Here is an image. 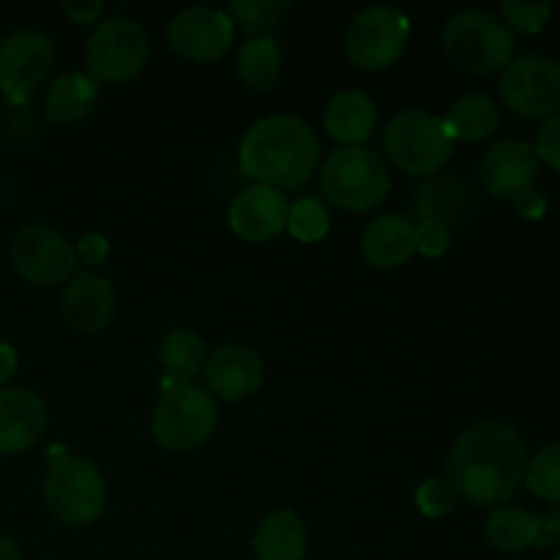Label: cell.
<instances>
[{"mask_svg":"<svg viewBox=\"0 0 560 560\" xmlns=\"http://www.w3.org/2000/svg\"><path fill=\"white\" fill-rule=\"evenodd\" d=\"M528 446L514 427L479 421L454 441L446 457V481L474 506H506L525 485Z\"/></svg>","mask_w":560,"mask_h":560,"instance_id":"cell-1","label":"cell"},{"mask_svg":"<svg viewBox=\"0 0 560 560\" xmlns=\"http://www.w3.org/2000/svg\"><path fill=\"white\" fill-rule=\"evenodd\" d=\"M241 173L260 186L293 191L310 184L320 164V140L304 118L266 115L244 131L238 145Z\"/></svg>","mask_w":560,"mask_h":560,"instance_id":"cell-2","label":"cell"},{"mask_svg":"<svg viewBox=\"0 0 560 560\" xmlns=\"http://www.w3.org/2000/svg\"><path fill=\"white\" fill-rule=\"evenodd\" d=\"M107 481L96 463L60 452L49 457L44 479V503L66 528H88L107 509Z\"/></svg>","mask_w":560,"mask_h":560,"instance_id":"cell-3","label":"cell"},{"mask_svg":"<svg viewBox=\"0 0 560 560\" xmlns=\"http://www.w3.org/2000/svg\"><path fill=\"white\" fill-rule=\"evenodd\" d=\"M443 49L463 71L495 74L514 60L517 36L492 11L463 9L443 25Z\"/></svg>","mask_w":560,"mask_h":560,"instance_id":"cell-4","label":"cell"},{"mask_svg":"<svg viewBox=\"0 0 560 560\" xmlns=\"http://www.w3.org/2000/svg\"><path fill=\"white\" fill-rule=\"evenodd\" d=\"M320 189L326 200L342 211L364 213L383 206L392 191V175L386 162L370 148H337L323 162Z\"/></svg>","mask_w":560,"mask_h":560,"instance_id":"cell-5","label":"cell"},{"mask_svg":"<svg viewBox=\"0 0 560 560\" xmlns=\"http://www.w3.org/2000/svg\"><path fill=\"white\" fill-rule=\"evenodd\" d=\"M217 424V397L197 383H178L153 408L151 435L167 452H191L213 435Z\"/></svg>","mask_w":560,"mask_h":560,"instance_id":"cell-6","label":"cell"},{"mask_svg":"<svg viewBox=\"0 0 560 560\" xmlns=\"http://www.w3.org/2000/svg\"><path fill=\"white\" fill-rule=\"evenodd\" d=\"M383 148L402 173L432 178L452 156L454 140L438 115L427 109H402L388 120Z\"/></svg>","mask_w":560,"mask_h":560,"instance_id":"cell-7","label":"cell"},{"mask_svg":"<svg viewBox=\"0 0 560 560\" xmlns=\"http://www.w3.org/2000/svg\"><path fill=\"white\" fill-rule=\"evenodd\" d=\"M151 58V38L135 16H109L98 22L85 44L88 74L96 82H131Z\"/></svg>","mask_w":560,"mask_h":560,"instance_id":"cell-8","label":"cell"},{"mask_svg":"<svg viewBox=\"0 0 560 560\" xmlns=\"http://www.w3.org/2000/svg\"><path fill=\"white\" fill-rule=\"evenodd\" d=\"M410 38V16L392 5H366L345 31V52L361 71H386L405 55Z\"/></svg>","mask_w":560,"mask_h":560,"instance_id":"cell-9","label":"cell"},{"mask_svg":"<svg viewBox=\"0 0 560 560\" xmlns=\"http://www.w3.org/2000/svg\"><path fill=\"white\" fill-rule=\"evenodd\" d=\"M55 66V44L47 33L20 27L0 38V93L9 104L31 102Z\"/></svg>","mask_w":560,"mask_h":560,"instance_id":"cell-10","label":"cell"},{"mask_svg":"<svg viewBox=\"0 0 560 560\" xmlns=\"http://www.w3.org/2000/svg\"><path fill=\"white\" fill-rule=\"evenodd\" d=\"M503 104L523 118L560 115V63L547 55H514L498 82Z\"/></svg>","mask_w":560,"mask_h":560,"instance_id":"cell-11","label":"cell"},{"mask_svg":"<svg viewBox=\"0 0 560 560\" xmlns=\"http://www.w3.org/2000/svg\"><path fill=\"white\" fill-rule=\"evenodd\" d=\"M11 266L36 288H58L77 268L74 244L49 224H27L11 241Z\"/></svg>","mask_w":560,"mask_h":560,"instance_id":"cell-12","label":"cell"},{"mask_svg":"<svg viewBox=\"0 0 560 560\" xmlns=\"http://www.w3.org/2000/svg\"><path fill=\"white\" fill-rule=\"evenodd\" d=\"M235 25L224 9L189 5L180 9L167 25V44L178 58L191 63H213L233 47Z\"/></svg>","mask_w":560,"mask_h":560,"instance_id":"cell-13","label":"cell"},{"mask_svg":"<svg viewBox=\"0 0 560 560\" xmlns=\"http://www.w3.org/2000/svg\"><path fill=\"white\" fill-rule=\"evenodd\" d=\"M290 202L271 186H246L228 208V228L246 244H266L288 228Z\"/></svg>","mask_w":560,"mask_h":560,"instance_id":"cell-14","label":"cell"},{"mask_svg":"<svg viewBox=\"0 0 560 560\" xmlns=\"http://www.w3.org/2000/svg\"><path fill=\"white\" fill-rule=\"evenodd\" d=\"M539 156L525 140H501L479 162V180L495 200H512L523 189L534 186L539 175Z\"/></svg>","mask_w":560,"mask_h":560,"instance_id":"cell-15","label":"cell"},{"mask_svg":"<svg viewBox=\"0 0 560 560\" xmlns=\"http://www.w3.org/2000/svg\"><path fill=\"white\" fill-rule=\"evenodd\" d=\"M202 375H206L208 392L213 397L241 402L260 392L262 381H266V364L257 350L246 348V345H222L208 355Z\"/></svg>","mask_w":560,"mask_h":560,"instance_id":"cell-16","label":"cell"},{"mask_svg":"<svg viewBox=\"0 0 560 560\" xmlns=\"http://www.w3.org/2000/svg\"><path fill=\"white\" fill-rule=\"evenodd\" d=\"M47 405L31 388H0V454L16 457L47 432Z\"/></svg>","mask_w":560,"mask_h":560,"instance_id":"cell-17","label":"cell"},{"mask_svg":"<svg viewBox=\"0 0 560 560\" xmlns=\"http://www.w3.org/2000/svg\"><path fill=\"white\" fill-rule=\"evenodd\" d=\"M60 312L69 328L77 334H102L115 315V290L107 277L96 271H82L71 277L66 284L63 299H60Z\"/></svg>","mask_w":560,"mask_h":560,"instance_id":"cell-18","label":"cell"},{"mask_svg":"<svg viewBox=\"0 0 560 560\" xmlns=\"http://www.w3.org/2000/svg\"><path fill=\"white\" fill-rule=\"evenodd\" d=\"M361 252L375 268H399L416 255V222L405 213H383L366 224Z\"/></svg>","mask_w":560,"mask_h":560,"instance_id":"cell-19","label":"cell"},{"mask_svg":"<svg viewBox=\"0 0 560 560\" xmlns=\"http://www.w3.org/2000/svg\"><path fill=\"white\" fill-rule=\"evenodd\" d=\"M377 107L370 93L364 91H342L328 102L323 113V129L328 137L342 142L345 148H355L375 131Z\"/></svg>","mask_w":560,"mask_h":560,"instance_id":"cell-20","label":"cell"},{"mask_svg":"<svg viewBox=\"0 0 560 560\" xmlns=\"http://www.w3.org/2000/svg\"><path fill=\"white\" fill-rule=\"evenodd\" d=\"M470 211H474V197H470L468 186L457 178L432 175L419 186L413 197V217L419 222L435 219V222L454 228V224L468 222Z\"/></svg>","mask_w":560,"mask_h":560,"instance_id":"cell-21","label":"cell"},{"mask_svg":"<svg viewBox=\"0 0 560 560\" xmlns=\"http://www.w3.org/2000/svg\"><path fill=\"white\" fill-rule=\"evenodd\" d=\"M306 545H310L306 525L293 509L268 512L252 539L257 560H304Z\"/></svg>","mask_w":560,"mask_h":560,"instance_id":"cell-22","label":"cell"},{"mask_svg":"<svg viewBox=\"0 0 560 560\" xmlns=\"http://www.w3.org/2000/svg\"><path fill=\"white\" fill-rule=\"evenodd\" d=\"M98 98V82L82 71L60 74L44 96V118L55 126H74L93 113Z\"/></svg>","mask_w":560,"mask_h":560,"instance_id":"cell-23","label":"cell"},{"mask_svg":"<svg viewBox=\"0 0 560 560\" xmlns=\"http://www.w3.org/2000/svg\"><path fill=\"white\" fill-rule=\"evenodd\" d=\"M539 514L523 506H512V503L492 509L485 523V539L490 541V547H495L498 552H512V556L539 547Z\"/></svg>","mask_w":560,"mask_h":560,"instance_id":"cell-24","label":"cell"},{"mask_svg":"<svg viewBox=\"0 0 560 560\" xmlns=\"http://www.w3.org/2000/svg\"><path fill=\"white\" fill-rule=\"evenodd\" d=\"M443 124L452 140L481 142L495 135L501 126V113H498V104L485 93H465L448 107Z\"/></svg>","mask_w":560,"mask_h":560,"instance_id":"cell-25","label":"cell"},{"mask_svg":"<svg viewBox=\"0 0 560 560\" xmlns=\"http://www.w3.org/2000/svg\"><path fill=\"white\" fill-rule=\"evenodd\" d=\"M235 74L252 91H271L282 77V49H279L277 38H246L235 55Z\"/></svg>","mask_w":560,"mask_h":560,"instance_id":"cell-26","label":"cell"},{"mask_svg":"<svg viewBox=\"0 0 560 560\" xmlns=\"http://www.w3.org/2000/svg\"><path fill=\"white\" fill-rule=\"evenodd\" d=\"M159 361H162V370L167 372L170 386L191 383L195 375L206 370L208 348L200 334H195L191 328H173L170 334H164L162 345H159Z\"/></svg>","mask_w":560,"mask_h":560,"instance_id":"cell-27","label":"cell"},{"mask_svg":"<svg viewBox=\"0 0 560 560\" xmlns=\"http://www.w3.org/2000/svg\"><path fill=\"white\" fill-rule=\"evenodd\" d=\"M290 9H293L290 0H230L224 14L249 36H271Z\"/></svg>","mask_w":560,"mask_h":560,"instance_id":"cell-28","label":"cell"},{"mask_svg":"<svg viewBox=\"0 0 560 560\" xmlns=\"http://www.w3.org/2000/svg\"><path fill=\"white\" fill-rule=\"evenodd\" d=\"M525 487L539 501L560 503V441L545 443L525 468Z\"/></svg>","mask_w":560,"mask_h":560,"instance_id":"cell-29","label":"cell"},{"mask_svg":"<svg viewBox=\"0 0 560 560\" xmlns=\"http://www.w3.org/2000/svg\"><path fill=\"white\" fill-rule=\"evenodd\" d=\"M288 230L295 241H301V244H317V241L326 238L328 230H331L328 208L323 206V200H317V197H301L299 202L290 206Z\"/></svg>","mask_w":560,"mask_h":560,"instance_id":"cell-30","label":"cell"},{"mask_svg":"<svg viewBox=\"0 0 560 560\" xmlns=\"http://www.w3.org/2000/svg\"><path fill=\"white\" fill-rule=\"evenodd\" d=\"M552 16V3L550 0H541V3H523V0H509L501 5V20L506 22L509 31L514 36H536V33L545 31V25Z\"/></svg>","mask_w":560,"mask_h":560,"instance_id":"cell-31","label":"cell"},{"mask_svg":"<svg viewBox=\"0 0 560 560\" xmlns=\"http://www.w3.org/2000/svg\"><path fill=\"white\" fill-rule=\"evenodd\" d=\"M416 506L424 517H443L457 506V492L446 481V476H430L416 490Z\"/></svg>","mask_w":560,"mask_h":560,"instance_id":"cell-32","label":"cell"},{"mask_svg":"<svg viewBox=\"0 0 560 560\" xmlns=\"http://www.w3.org/2000/svg\"><path fill=\"white\" fill-rule=\"evenodd\" d=\"M452 246V228L435 219H427V222H416V252L427 260H438L443 257Z\"/></svg>","mask_w":560,"mask_h":560,"instance_id":"cell-33","label":"cell"},{"mask_svg":"<svg viewBox=\"0 0 560 560\" xmlns=\"http://www.w3.org/2000/svg\"><path fill=\"white\" fill-rule=\"evenodd\" d=\"M534 151L539 156V162H545L547 167L560 173V115L545 120V126L536 135Z\"/></svg>","mask_w":560,"mask_h":560,"instance_id":"cell-34","label":"cell"},{"mask_svg":"<svg viewBox=\"0 0 560 560\" xmlns=\"http://www.w3.org/2000/svg\"><path fill=\"white\" fill-rule=\"evenodd\" d=\"M60 11L74 25H93V22L98 25V16L104 14V0H69L60 5Z\"/></svg>","mask_w":560,"mask_h":560,"instance_id":"cell-35","label":"cell"},{"mask_svg":"<svg viewBox=\"0 0 560 560\" xmlns=\"http://www.w3.org/2000/svg\"><path fill=\"white\" fill-rule=\"evenodd\" d=\"M74 252H77V260H82L85 266H98V262L107 260L109 244L104 235L88 233V235H82L80 244L74 246Z\"/></svg>","mask_w":560,"mask_h":560,"instance_id":"cell-36","label":"cell"},{"mask_svg":"<svg viewBox=\"0 0 560 560\" xmlns=\"http://www.w3.org/2000/svg\"><path fill=\"white\" fill-rule=\"evenodd\" d=\"M512 202H514V208H517L520 217L528 219V222H536V219L545 217V211H547L545 195H541L539 189H534V186H528V189H523L520 195H514Z\"/></svg>","mask_w":560,"mask_h":560,"instance_id":"cell-37","label":"cell"},{"mask_svg":"<svg viewBox=\"0 0 560 560\" xmlns=\"http://www.w3.org/2000/svg\"><path fill=\"white\" fill-rule=\"evenodd\" d=\"M539 550H556V552H560V503H552L550 512H547L545 517H541Z\"/></svg>","mask_w":560,"mask_h":560,"instance_id":"cell-38","label":"cell"},{"mask_svg":"<svg viewBox=\"0 0 560 560\" xmlns=\"http://www.w3.org/2000/svg\"><path fill=\"white\" fill-rule=\"evenodd\" d=\"M16 366H20V359H16L14 345H9L0 339V388H3L5 383L16 375Z\"/></svg>","mask_w":560,"mask_h":560,"instance_id":"cell-39","label":"cell"},{"mask_svg":"<svg viewBox=\"0 0 560 560\" xmlns=\"http://www.w3.org/2000/svg\"><path fill=\"white\" fill-rule=\"evenodd\" d=\"M0 560H22L20 545L5 534H0Z\"/></svg>","mask_w":560,"mask_h":560,"instance_id":"cell-40","label":"cell"},{"mask_svg":"<svg viewBox=\"0 0 560 560\" xmlns=\"http://www.w3.org/2000/svg\"><path fill=\"white\" fill-rule=\"evenodd\" d=\"M550 560H560V552H556V556H552Z\"/></svg>","mask_w":560,"mask_h":560,"instance_id":"cell-41","label":"cell"},{"mask_svg":"<svg viewBox=\"0 0 560 560\" xmlns=\"http://www.w3.org/2000/svg\"><path fill=\"white\" fill-rule=\"evenodd\" d=\"M0 137H3V129H0Z\"/></svg>","mask_w":560,"mask_h":560,"instance_id":"cell-42","label":"cell"}]
</instances>
